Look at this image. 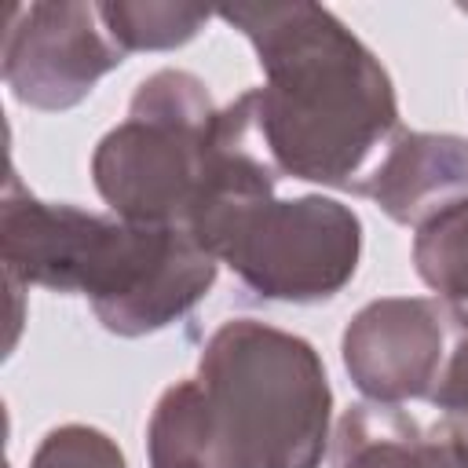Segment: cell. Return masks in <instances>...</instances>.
I'll return each mask as SVG.
<instances>
[{"label": "cell", "mask_w": 468, "mask_h": 468, "mask_svg": "<svg viewBox=\"0 0 468 468\" xmlns=\"http://www.w3.org/2000/svg\"><path fill=\"white\" fill-rule=\"evenodd\" d=\"M99 15L124 55L132 51H168L194 40L205 22L212 18L205 7L190 4H165V0H106Z\"/></svg>", "instance_id": "11"}, {"label": "cell", "mask_w": 468, "mask_h": 468, "mask_svg": "<svg viewBox=\"0 0 468 468\" xmlns=\"http://www.w3.org/2000/svg\"><path fill=\"white\" fill-rule=\"evenodd\" d=\"M355 194L369 197L388 219L417 230L468 197V139L399 128Z\"/></svg>", "instance_id": "8"}, {"label": "cell", "mask_w": 468, "mask_h": 468, "mask_svg": "<svg viewBox=\"0 0 468 468\" xmlns=\"http://www.w3.org/2000/svg\"><path fill=\"white\" fill-rule=\"evenodd\" d=\"M457 329V307L439 296H380L347 322L340 358L366 402L431 399Z\"/></svg>", "instance_id": "7"}, {"label": "cell", "mask_w": 468, "mask_h": 468, "mask_svg": "<svg viewBox=\"0 0 468 468\" xmlns=\"http://www.w3.org/2000/svg\"><path fill=\"white\" fill-rule=\"evenodd\" d=\"M461 11H464V15H468V4H461Z\"/></svg>", "instance_id": "14"}, {"label": "cell", "mask_w": 468, "mask_h": 468, "mask_svg": "<svg viewBox=\"0 0 468 468\" xmlns=\"http://www.w3.org/2000/svg\"><path fill=\"white\" fill-rule=\"evenodd\" d=\"M219 106L190 69L139 80L128 117L91 154V183L124 223L190 227L216 172Z\"/></svg>", "instance_id": "4"}, {"label": "cell", "mask_w": 468, "mask_h": 468, "mask_svg": "<svg viewBox=\"0 0 468 468\" xmlns=\"http://www.w3.org/2000/svg\"><path fill=\"white\" fill-rule=\"evenodd\" d=\"M333 468H431L424 428L384 402H355L333 428Z\"/></svg>", "instance_id": "9"}, {"label": "cell", "mask_w": 468, "mask_h": 468, "mask_svg": "<svg viewBox=\"0 0 468 468\" xmlns=\"http://www.w3.org/2000/svg\"><path fill=\"white\" fill-rule=\"evenodd\" d=\"M0 252L7 278L88 296L102 329L128 340L186 318L219 271L186 227H143L113 212L40 201L15 168L0 205Z\"/></svg>", "instance_id": "3"}, {"label": "cell", "mask_w": 468, "mask_h": 468, "mask_svg": "<svg viewBox=\"0 0 468 468\" xmlns=\"http://www.w3.org/2000/svg\"><path fill=\"white\" fill-rule=\"evenodd\" d=\"M333 391L318 351L256 318L223 322L197 373L161 391L146 420L150 468H322Z\"/></svg>", "instance_id": "2"}, {"label": "cell", "mask_w": 468, "mask_h": 468, "mask_svg": "<svg viewBox=\"0 0 468 468\" xmlns=\"http://www.w3.org/2000/svg\"><path fill=\"white\" fill-rule=\"evenodd\" d=\"M29 468H128L121 446L91 424L51 428L29 457Z\"/></svg>", "instance_id": "12"}, {"label": "cell", "mask_w": 468, "mask_h": 468, "mask_svg": "<svg viewBox=\"0 0 468 468\" xmlns=\"http://www.w3.org/2000/svg\"><path fill=\"white\" fill-rule=\"evenodd\" d=\"M219 18L245 33L267 77L252 106L278 176L355 194L402 128L380 58L322 4H238Z\"/></svg>", "instance_id": "1"}, {"label": "cell", "mask_w": 468, "mask_h": 468, "mask_svg": "<svg viewBox=\"0 0 468 468\" xmlns=\"http://www.w3.org/2000/svg\"><path fill=\"white\" fill-rule=\"evenodd\" d=\"M121 62L124 51L110 37L99 4L37 0L11 11L4 33V84L29 110H73Z\"/></svg>", "instance_id": "6"}, {"label": "cell", "mask_w": 468, "mask_h": 468, "mask_svg": "<svg viewBox=\"0 0 468 468\" xmlns=\"http://www.w3.org/2000/svg\"><path fill=\"white\" fill-rule=\"evenodd\" d=\"M428 402L442 417L468 428V311H461V307H457V329H453V344H450L442 377Z\"/></svg>", "instance_id": "13"}, {"label": "cell", "mask_w": 468, "mask_h": 468, "mask_svg": "<svg viewBox=\"0 0 468 468\" xmlns=\"http://www.w3.org/2000/svg\"><path fill=\"white\" fill-rule=\"evenodd\" d=\"M413 271L439 300L468 311V197L417 227Z\"/></svg>", "instance_id": "10"}, {"label": "cell", "mask_w": 468, "mask_h": 468, "mask_svg": "<svg viewBox=\"0 0 468 468\" xmlns=\"http://www.w3.org/2000/svg\"><path fill=\"white\" fill-rule=\"evenodd\" d=\"M260 300L322 303L344 292L362 256V219L322 194H227L186 227Z\"/></svg>", "instance_id": "5"}]
</instances>
